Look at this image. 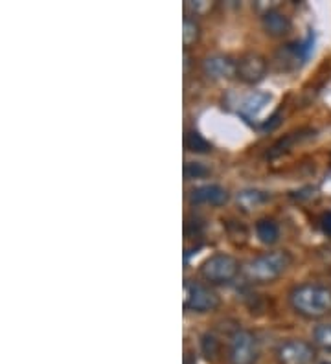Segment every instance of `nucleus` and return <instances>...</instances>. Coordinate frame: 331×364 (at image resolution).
Returning a JSON list of instances; mask_svg holds the SVG:
<instances>
[{
  "label": "nucleus",
  "instance_id": "obj_13",
  "mask_svg": "<svg viewBox=\"0 0 331 364\" xmlns=\"http://www.w3.org/2000/svg\"><path fill=\"white\" fill-rule=\"evenodd\" d=\"M270 199V196L267 191H261V190H243L239 191L236 200H238V205L241 206L243 210H252V208H258V206L265 205L267 200Z\"/></svg>",
  "mask_w": 331,
  "mask_h": 364
},
{
  "label": "nucleus",
  "instance_id": "obj_7",
  "mask_svg": "<svg viewBox=\"0 0 331 364\" xmlns=\"http://www.w3.org/2000/svg\"><path fill=\"white\" fill-rule=\"evenodd\" d=\"M267 70H269V63L258 52H247L236 59V77L245 85H258L263 81Z\"/></svg>",
  "mask_w": 331,
  "mask_h": 364
},
{
  "label": "nucleus",
  "instance_id": "obj_6",
  "mask_svg": "<svg viewBox=\"0 0 331 364\" xmlns=\"http://www.w3.org/2000/svg\"><path fill=\"white\" fill-rule=\"evenodd\" d=\"M317 348L304 338H287L276 348L278 364H313Z\"/></svg>",
  "mask_w": 331,
  "mask_h": 364
},
{
  "label": "nucleus",
  "instance_id": "obj_5",
  "mask_svg": "<svg viewBox=\"0 0 331 364\" xmlns=\"http://www.w3.org/2000/svg\"><path fill=\"white\" fill-rule=\"evenodd\" d=\"M260 357V342L254 331L245 328L236 329L228 342L230 364H256Z\"/></svg>",
  "mask_w": 331,
  "mask_h": 364
},
{
  "label": "nucleus",
  "instance_id": "obj_15",
  "mask_svg": "<svg viewBox=\"0 0 331 364\" xmlns=\"http://www.w3.org/2000/svg\"><path fill=\"white\" fill-rule=\"evenodd\" d=\"M184 146H186V149H188V151H191V153L212 151V144L208 142V140H204V138L201 136L199 133H195V131H191V133L186 134Z\"/></svg>",
  "mask_w": 331,
  "mask_h": 364
},
{
  "label": "nucleus",
  "instance_id": "obj_4",
  "mask_svg": "<svg viewBox=\"0 0 331 364\" xmlns=\"http://www.w3.org/2000/svg\"><path fill=\"white\" fill-rule=\"evenodd\" d=\"M221 306V296L212 289V285L201 282H186L184 284V309L191 313H214Z\"/></svg>",
  "mask_w": 331,
  "mask_h": 364
},
{
  "label": "nucleus",
  "instance_id": "obj_11",
  "mask_svg": "<svg viewBox=\"0 0 331 364\" xmlns=\"http://www.w3.org/2000/svg\"><path fill=\"white\" fill-rule=\"evenodd\" d=\"M273 96L269 92H263V90H254L247 96V98L241 102V107H239V112H241L245 118H256L261 111H263L265 107L269 105Z\"/></svg>",
  "mask_w": 331,
  "mask_h": 364
},
{
  "label": "nucleus",
  "instance_id": "obj_3",
  "mask_svg": "<svg viewBox=\"0 0 331 364\" xmlns=\"http://www.w3.org/2000/svg\"><path fill=\"white\" fill-rule=\"evenodd\" d=\"M243 267L234 256L216 252L199 267V274L208 285H228L238 278Z\"/></svg>",
  "mask_w": 331,
  "mask_h": 364
},
{
  "label": "nucleus",
  "instance_id": "obj_17",
  "mask_svg": "<svg viewBox=\"0 0 331 364\" xmlns=\"http://www.w3.org/2000/svg\"><path fill=\"white\" fill-rule=\"evenodd\" d=\"M210 173V169L201 162H186L184 166V177L186 181H194V178H203Z\"/></svg>",
  "mask_w": 331,
  "mask_h": 364
},
{
  "label": "nucleus",
  "instance_id": "obj_10",
  "mask_svg": "<svg viewBox=\"0 0 331 364\" xmlns=\"http://www.w3.org/2000/svg\"><path fill=\"white\" fill-rule=\"evenodd\" d=\"M261 28L273 39H282V37H285L291 31L293 23L289 15L283 14L282 9L270 8L261 15Z\"/></svg>",
  "mask_w": 331,
  "mask_h": 364
},
{
  "label": "nucleus",
  "instance_id": "obj_2",
  "mask_svg": "<svg viewBox=\"0 0 331 364\" xmlns=\"http://www.w3.org/2000/svg\"><path fill=\"white\" fill-rule=\"evenodd\" d=\"M291 265L293 254L289 250H269L248 259L241 272L248 284L269 285L282 278Z\"/></svg>",
  "mask_w": 331,
  "mask_h": 364
},
{
  "label": "nucleus",
  "instance_id": "obj_20",
  "mask_svg": "<svg viewBox=\"0 0 331 364\" xmlns=\"http://www.w3.org/2000/svg\"><path fill=\"white\" fill-rule=\"evenodd\" d=\"M326 364H331V363H326Z\"/></svg>",
  "mask_w": 331,
  "mask_h": 364
},
{
  "label": "nucleus",
  "instance_id": "obj_16",
  "mask_svg": "<svg viewBox=\"0 0 331 364\" xmlns=\"http://www.w3.org/2000/svg\"><path fill=\"white\" fill-rule=\"evenodd\" d=\"M313 342L318 348L331 351V324H318L313 329Z\"/></svg>",
  "mask_w": 331,
  "mask_h": 364
},
{
  "label": "nucleus",
  "instance_id": "obj_19",
  "mask_svg": "<svg viewBox=\"0 0 331 364\" xmlns=\"http://www.w3.org/2000/svg\"><path fill=\"white\" fill-rule=\"evenodd\" d=\"M320 225H322L324 234L331 235V212L324 213V215H322V221H320Z\"/></svg>",
  "mask_w": 331,
  "mask_h": 364
},
{
  "label": "nucleus",
  "instance_id": "obj_18",
  "mask_svg": "<svg viewBox=\"0 0 331 364\" xmlns=\"http://www.w3.org/2000/svg\"><path fill=\"white\" fill-rule=\"evenodd\" d=\"M201 346H203V353L208 357V359H214V357L219 353V341H217L212 333L203 335Z\"/></svg>",
  "mask_w": 331,
  "mask_h": 364
},
{
  "label": "nucleus",
  "instance_id": "obj_9",
  "mask_svg": "<svg viewBox=\"0 0 331 364\" xmlns=\"http://www.w3.org/2000/svg\"><path fill=\"white\" fill-rule=\"evenodd\" d=\"M230 200V193L226 188L219 184H203L191 190L190 203L191 205H206V206H225Z\"/></svg>",
  "mask_w": 331,
  "mask_h": 364
},
{
  "label": "nucleus",
  "instance_id": "obj_1",
  "mask_svg": "<svg viewBox=\"0 0 331 364\" xmlns=\"http://www.w3.org/2000/svg\"><path fill=\"white\" fill-rule=\"evenodd\" d=\"M289 306L305 320H322L331 315V287L315 282L295 285L289 291Z\"/></svg>",
  "mask_w": 331,
  "mask_h": 364
},
{
  "label": "nucleus",
  "instance_id": "obj_8",
  "mask_svg": "<svg viewBox=\"0 0 331 364\" xmlns=\"http://www.w3.org/2000/svg\"><path fill=\"white\" fill-rule=\"evenodd\" d=\"M203 72L204 76L214 81L232 80V77H236V59L225 55V53L208 55L203 61Z\"/></svg>",
  "mask_w": 331,
  "mask_h": 364
},
{
  "label": "nucleus",
  "instance_id": "obj_14",
  "mask_svg": "<svg viewBox=\"0 0 331 364\" xmlns=\"http://www.w3.org/2000/svg\"><path fill=\"white\" fill-rule=\"evenodd\" d=\"M201 39V26L195 18L184 17V23H182V43H184V48H191L195 46Z\"/></svg>",
  "mask_w": 331,
  "mask_h": 364
},
{
  "label": "nucleus",
  "instance_id": "obj_12",
  "mask_svg": "<svg viewBox=\"0 0 331 364\" xmlns=\"http://www.w3.org/2000/svg\"><path fill=\"white\" fill-rule=\"evenodd\" d=\"M256 235L263 245H274L280 240V225L274 219H260L256 223Z\"/></svg>",
  "mask_w": 331,
  "mask_h": 364
}]
</instances>
